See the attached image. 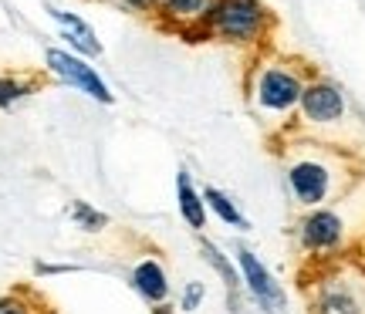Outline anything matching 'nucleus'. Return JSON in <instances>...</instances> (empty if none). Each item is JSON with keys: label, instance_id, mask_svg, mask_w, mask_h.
I'll return each instance as SVG.
<instances>
[{"label": "nucleus", "instance_id": "obj_1", "mask_svg": "<svg viewBox=\"0 0 365 314\" xmlns=\"http://www.w3.org/2000/svg\"><path fill=\"white\" fill-rule=\"evenodd\" d=\"M284 183L291 199H294V206L318 209V206H328L331 199H339L349 189L352 172L345 166L341 152L328 149V145H318V149H298L294 156L287 159Z\"/></svg>", "mask_w": 365, "mask_h": 314}, {"label": "nucleus", "instance_id": "obj_2", "mask_svg": "<svg viewBox=\"0 0 365 314\" xmlns=\"http://www.w3.org/2000/svg\"><path fill=\"white\" fill-rule=\"evenodd\" d=\"M271 24L274 17L261 0H213L207 14V34L230 44H257Z\"/></svg>", "mask_w": 365, "mask_h": 314}, {"label": "nucleus", "instance_id": "obj_3", "mask_svg": "<svg viewBox=\"0 0 365 314\" xmlns=\"http://www.w3.org/2000/svg\"><path fill=\"white\" fill-rule=\"evenodd\" d=\"M301 92H304V81H301L298 71L281 65H267L261 68V75L254 81V105L261 108L264 115L284 118L301 105Z\"/></svg>", "mask_w": 365, "mask_h": 314}, {"label": "nucleus", "instance_id": "obj_4", "mask_svg": "<svg viewBox=\"0 0 365 314\" xmlns=\"http://www.w3.org/2000/svg\"><path fill=\"white\" fill-rule=\"evenodd\" d=\"M294 236H298V247L322 261V257H331L339 253L341 244H345V220H341L339 209L331 206H318V209H304V216L294 226Z\"/></svg>", "mask_w": 365, "mask_h": 314}, {"label": "nucleus", "instance_id": "obj_5", "mask_svg": "<svg viewBox=\"0 0 365 314\" xmlns=\"http://www.w3.org/2000/svg\"><path fill=\"white\" fill-rule=\"evenodd\" d=\"M237 271H240V281H244V291L250 294V301L257 304L264 314H281L287 308V294L284 288L274 281V274L264 267V261L254 253L250 247L237 244Z\"/></svg>", "mask_w": 365, "mask_h": 314}, {"label": "nucleus", "instance_id": "obj_6", "mask_svg": "<svg viewBox=\"0 0 365 314\" xmlns=\"http://www.w3.org/2000/svg\"><path fill=\"white\" fill-rule=\"evenodd\" d=\"M44 61H48V68H51V71L65 81V85H71L75 92H85L88 98H95V102H102V105L115 102L112 88L105 85L102 75H98V71L85 61V58H78V54H71V51H61V48H48Z\"/></svg>", "mask_w": 365, "mask_h": 314}, {"label": "nucleus", "instance_id": "obj_7", "mask_svg": "<svg viewBox=\"0 0 365 314\" xmlns=\"http://www.w3.org/2000/svg\"><path fill=\"white\" fill-rule=\"evenodd\" d=\"M301 122L312 125V129H328V125H339L345 118V95L335 81L325 78H312L304 81V92H301Z\"/></svg>", "mask_w": 365, "mask_h": 314}, {"label": "nucleus", "instance_id": "obj_8", "mask_svg": "<svg viewBox=\"0 0 365 314\" xmlns=\"http://www.w3.org/2000/svg\"><path fill=\"white\" fill-rule=\"evenodd\" d=\"M129 284L135 288V294H139L145 304H153V308L170 301V277H166V267H163L156 257H143V261L135 263L129 274Z\"/></svg>", "mask_w": 365, "mask_h": 314}, {"label": "nucleus", "instance_id": "obj_9", "mask_svg": "<svg viewBox=\"0 0 365 314\" xmlns=\"http://www.w3.org/2000/svg\"><path fill=\"white\" fill-rule=\"evenodd\" d=\"M176 209H180L182 223H186L193 234H203V230H207V203H203V193L193 186V176L186 169L176 172Z\"/></svg>", "mask_w": 365, "mask_h": 314}, {"label": "nucleus", "instance_id": "obj_10", "mask_svg": "<svg viewBox=\"0 0 365 314\" xmlns=\"http://www.w3.org/2000/svg\"><path fill=\"white\" fill-rule=\"evenodd\" d=\"M200 253H203V261L217 271V277L223 281V288H227V298H230V311L240 314V288H244V281H240V271H237V263L223 253L213 240L207 236H200Z\"/></svg>", "mask_w": 365, "mask_h": 314}, {"label": "nucleus", "instance_id": "obj_11", "mask_svg": "<svg viewBox=\"0 0 365 314\" xmlns=\"http://www.w3.org/2000/svg\"><path fill=\"white\" fill-rule=\"evenodd\" d=\"M51 17L61 24V38L75 48V54H85V58H98V54H102V41L95 38V31H91V24L85 17L58 11V7H51Z\"/></svg>", "mask_w": 365, "mask_h": 314}, {"label": "nucleus", "instance_id": "obj_12", "mask_svg": "<svg viewBox=\"0 0 365 314\" xmlns=\"http://www.w3.org/2000/svg\"><path fill=\"white\" fill-rule=\"evenodd\" d=\"M213 7V0H159V14L166 24H176L180 31L200 27L207 31V14Z\"/></svg>", "mask_w": 365, "mask_h": 314}, {"label": "nucleus", "instance_id": "obj_13", "mask_svg": "<svg viewBox=\"0 0 365 314\" xmlns=\"http://www.w3.org/2000/svg\"><path fill=\"white\" fill-rule=\"evenodd\" d=\"M312 314H362V304L349 288L341 284H325L314 294Z\"/></svg>", "mask_w": 365, "mask_h": 314}, {"label": "nucleus", "instance_id": "obj_14", "mask_svg": "<svg viewBox=\"0 0 365 314\" xmlns=\"http://www.w3.org/2000/svg\"><path fill=\"white\" fill-rule=\"evenodd\" d=\"M203 203H207V209L220 223L234 226V230H250V220L244 216V213H240L237 199H230L227 193H223V189H217V186H207V189H203Z\"/></svg>", "mask_w": 365, "mask_h": 314}, {"label": "nucleus", "instance_id": "obj_15", "mask_svg": "<svg viewBox=\"0 0 365 314\" xmlns=\"http://www.w3.org/2000/svg\"><path fill=\"white\" fill-rule=\"evenodd\" d=\"M68 216H71V223H75L78 230H85V234H102L105 226H108V216H105L102 209L91 206L88 199H75V203L68 206Z\"/></svg>", "mask_w": 365, "mask_h": 314}, {"label": "nucleus", "instance_id": "obj_16", "mask_svg": "<svg viewBox=\"0 0 365 314\" xmlns=\"http://www.w3.org/2000/svg\"><path fill=\"white\" fill-rule=\"evenodd\" d=\"M31 92H38V81L31 78H0V108L7 112V108H14V105L21 102V98H27Z\"/></svg>", "mask_w": 365, "mask_h": 314}, {"label": "nucleus", "instance_id": "obj_17", "mask_svg": "<svg viewBox=\"0 0 365 314\" xmlns=\"http://www.w3.org/2000/svg\"><path fill=\"white\" fill-rule=\"evenodd\" d=\"M203 298H207V284L203 281H186L182 284V294H180V308L186 314H193L200 304H203Z\"/></svg>", "mask_w": 365, "mask_h": 314}, {"label": "nucleus", "instance_id": "obj_18", "mask_svg": "<svg viewBox=\"0 0 365 314\" xmlns=\"http://www.w3.org/2000/svg\"><path fill=\"white\" fill-rule=\"evenodd\" d=\"M0 314H34V311H31V304L21 294H7V298H0Z\"/></svg>", "mask_w": 365, "mask_h": 314}, {"label": "nucleus", "instance_id": "obj_19", "mask_svg": "<svg viewBox=\"0 0 365 314\" xmlns=\"http://www.w3.org/2000/svg\"><path fill=\"white\" fill-rule=\"evenodd\" d=\"M71 271H78L75 263H34V274L44 277V274H71Z\"/></svg>", "mask_w": 365, "mask_h": 314}, {"label": "nucleus", "instance_id": "obj_20", "mask_svg": "<svg viewBox=\"0 0 365 314\" xmlns=\"http://www.w3.org/2000/svg\"><path fill=\"white\" fill-rule=\"evenodd\" d=\"M122 7L132 14H149L153 7H159V0H122Z\"/></svg>", "mask_w": 365, "mask_h": 314}, {"label": "nucleus", "instance_id": "obj_21", "mask_svg": "<svg viewBox=\"0 0 365 314\" xmlns=\"http://www.w3.org/2000/svg\"><path fill=\"white\" fill-rule=\"evenodd\" d=\"M153 314H176V308H170V304H159V308H153Z\"/></svg>", "mask_w": 365, "mask_h": 314}, {"label": "nucleus", "instance_id": "obj_22", "mask_svg": "<svg viewBox=\"0 0 365 314\" xmlns=\"http://www.w3.org/2000/svg\"><path fill=\"white\" fill-rule=\"evenodd\" d=\"M41 314H54V311H51V308H44V311H41Z\"/></svg>", "mask_w": 365, "mask_h": 314}]
</instances>
